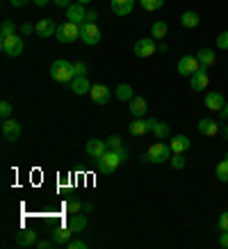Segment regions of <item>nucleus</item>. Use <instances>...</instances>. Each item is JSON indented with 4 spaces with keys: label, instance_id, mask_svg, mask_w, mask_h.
<instances>
[{
    "label": "nucleus",
    "instance_id": "f257e3e1",
    "mask_svg": "<svg viewBox=\"0 0 228 249\" xmlns=\"http://www.w3.org/2000/svg\"><path fill=\"white\" fill-rule=\"evenodd\" d=\"M50 78L57 80V83H71L76 78V69H73V62L64 60V57H57V60L50 64Z\"/></svg>",
    "mask_w": 228,
    "mask_h": 249
},
{
    "label": "nucleus",
    "instance_id": "f03ea898",
    "mask_svg": "<svg viewBox=\"0 0 228 249\" xmlns=\"http://www.w3.org/2000/svg\"><path fill=\"white\" fill-rule=\"evenodd\" d=\"M171 156H174L171 146H169V144H162V140H160L158 144H151V146H148V151L142 156V160H144V162H153V165H162V162H167Z\"/></svg>",
    "mask_w": 228,
    "mask_h": 249
},
{
    "label": "nucleus",
    "instance_id": "7ed1b4c3",
    "mask_svg": "<svg viewBox=\"0 0 228 249\" xmlns=\"http://www.w3.org/2000/svg\"><path fill=\"white\" fill-rule=\"evenodd\" d=\"M96 165H98V172L100 174L110 176V174H114L116 169H119V165H123V160L119 158V153L114 151V149H107L105 156L96 160Z\"/></svg>",
    "mask_w": 228,
    "mask_h": 249
},
{
    "label": "nucleus",
    "instance_id": "20e7f679",
    "mask_svg": "<svg viewBox=\"0 0 228 249\" xmlns=\"http://www.w3.org/2000/svg\"><path fill=\"white\" fill-rule=\"evenodd\" d=\"M55 37L62 44H73L76 39H80V25L71 21L62 23V25H57V30H55Z\"/></svg>",
    "mask_w": 228,
    "mask_h": 249
},
{
    "label": "nucleus",
    "instance_id": "39448f33",
    "mask_svg": "<svg viewBox=\"0 0 228 249\" xmlns=\"http://www.w3.org/2000/svg\"><path fill=\"white\" fill-rule=\"evenodd\" d=\"M80 39H82L87 46H96L100 41V28L96 23H87L84 21L80 25Z\"/></svg>",
    "mask_w": 228,
    "mask_h": 249
},
{
    "label": "nucleus",
    "instance_id": "423d86ee",
    "mask_svg": "<svg viewBox=\"0 0 228 249\" xmlns=\"http://www.w3.org/2000/svg\"><path fill=\"white\" fill-rule=\"evenodd\" d=\"M0 48H2V53L9 55V57H18L23 53V39L12 35L7 39H0Z\"/></svg>",
    "mask_w": 228,
    "mask_h": 249
},
{
    "label": "nucleus",
    "instance_id": "0eeeda50",
    "mask_svg": "<svg viewBox=\"0 0 228 249\" xmlns=\"http://www.w3.org/2000/svg\"><path fill=\"white\" fill-rule=\"evenodd\" d=\"M132 51H135L137 57H151V55L158 53V41H155L153 37H144V39L137 41Z\"/></svg>",
    "mask_w": 228,
    "mask_h": 249
},
{
    "label": "nucleus",
    "instance_id": "6e6552de",
    "mask_svg": "<svg viewBox=\"0 0 228 249\" xmlns=\"http://www.w3.org/2000/svg\"><path fill=\"white\" fill-rule=\"evenodd\" d=\"M198 67H201V62H198L194 55H182L180 60H178V73H180V76H192V73H196Z\"/></svg>",
    "mask_w": 228,
    "mask_h": 249
},
{
    "label": "nucleus",
    "instance_id": "1a4fd4ad",
    "mask_svg": "<svg viewBox=\"0 0 228 249\" xmlns=\"http://www.w3.org/2000/svg\"><path fill=\"white\" fill-rule=\"evenodd\" d=\"M91 101L96 106H107L110 98H112V91L107 89V85H91V91H89Z\"/></svg>",
    "mask_w": 228,
    "mask_h": 249
},
{
    "label": "nucleus",
    "instance_id": "9d476101",
    "mask_svg": "<svg viewBox=\"0 0 228 249\" xmlns=\"http://www.w3.org/2000/svg\"><path fill=\"white\" fill-rule=\"evenodd\" d=\"M210 85V76H208V67H198L196 73H192L190 76V87L194 91H201L205 89Z\"/></svg>",
    "mask_w": 228,
    "mask_h": 249
},
{
    "label": "nucleus",
    "instance_id": "9b49d317",
    "mask_svg": "<svg viewBox=\"0 0 228 249\" xmlns=\"http://www.w3.org/2000/svg\"><path fill=\"white\" fill-rule=\"evenodd\" d=\"M0 130H2V137H5L7 142H16V140L21 137V124L16 119H5Z\"/></svg>",
    "mask_w": 228,
    "mask_h": 249
},
{
    "label": "nucleus",
    "instance_id": "f8f14e48",
    "mask_svg": "<svg viewBox=\"0 0 228 249\" xmlns=\"http://www.w3.org/2000/svg\"><path fill=\"white\" fill-rule=\"evenodd\" d=\"M66 18L71 23H78V25H82L84 21H87V12H84V5H80V2H71L66 7Z\"/></svg>",
    "mask_w": 228,
    "mask_h": 249
},
{
    "label": "nucleus",
    "instance_id": "ddd939ff",
    "mask_svg": "<svg viewBox=\"0 0 228 249\" xmlns=\"http://www.w3.org/2000/svg\"><path fill=\"white\" fill-rule=\"evenodd\" d=\"M68 85H71V91L78 94V96H84V94H89L91 91V83H89V78L87 76H76Z\"/></svg>",
    "mask_w": 228,
    "mask_h": 249
},
{
    "label": "nucleus",
    "instance_id": "4468645a",
    "mask_svg": "<svg viewBox=\"0 0 228 249\" xmlns=\"http://www.w3.org/2000/svg\"><path fill=\"white\" fill-rule=\"evenodd\" d=\"M196 128H198V133H201V135L214 137V135H217V133L221 130V126H219V124H217L214 119H198Z\"/></svg>",
    "mask_w": 228,
    "mask_h": 249
},
{
    "label": "nucleus",
    "instance_id": "2eb2a0df",
    "mask_svg": "<svg viewBox=\"0 0 228 249\" xmlns=\"http://www.w3.org/2000/svg\"><path fill=\"white\" fill-rule=\"evenodd\" d=\"M224 106H226V101L221 96V91H208V94H205V107H208V110L219 112Z\"/></svg>",
    "mask_w": 228,
    "mask_h": 249
},
{
    "label": "nucleus",
    "instance_id": "dca6fc26",
    "mask_svg": "<svg viewBox=\"0 0 228 249\" xmlns=\"http://www.w3.org/2000/svg\"><path fill=\"white\" fill-rule=\"evenodd\" d=\"M55 30H57V25H55L53 18H41V21H37V35L41 39L53 37Z\"/></svg>",
    "mask_w": 228,
    "mask_h": 249
},
{
    "label": "nucleus",
    "instance_id": "f3484780",
    "mask_svg": "<svg viewBox=\"0 0 228 249\" xmlns=\"http://www.w3.org/2000/svg\"><path fill=\"white\" fill-rule=\"evenodd\" d=\"M105 151H107V144L103 142V140H89V142H87V153H89L94 160L103 158Z\"/></svg>",
    "mask_w": 228,
    "mask_h": 249
},
{
    "label": "nucleus",
    "instance_id": "a211bd4d",
    "mask_svg": "<svg viewBox=\"0 0 228 249\" xmlns=\"http://www.w3.org/2000/svg\"><path fill=\"white\" fill-rule=\"evenodd\" d=\"M110 5L116 16H128L135 7V0H110Z\"/></svg>",
    "mask_w": 228,
    "mask_h": 249
},
{
    "label": "nucleus",
    "instance_id": "6ab92c4d",
    "mask_svg": "<svg viewBox=\"0 0 228 249\" xmlns=\"http://www.w3.org/2000/svg\"><path fill=\"white\" fill-rule=\"evenodd\" d=\"M68 227H71L73 233H82L84 229H87V215L84 213H73L68 217Z\"/></svg>",
    "mask_w": 228,
    "mask_h": 249
},
{
    "label": "nucleus",
    "instance_id": "aec40b11",
    "mask_svg": "<svg viewBox=\"0 0 228 249\" xmlns=\"http://www.w3.org/2000/svg\"><path fill=\"white\" fill-rule=\"evenodd\" d=\"M169 146H171V151H174V153H185L192 146V142H190V137H187V135H174Z\"/></svg>",
    "mask_w": 228,
    "mask_h": 249
},
{
    "label": "nucleus",
    "instance_id": "412c9836",
    "mask_svg": "<svg viewBox=\"0 0 228 249\" xmlns=\"http://www.w3.org/2000/svg\"><path fill=\"white\" fill-rule=\"evenodd\" d=\"M146 101L142 96H135L132 101H130V114L135 117V119H144V114H146Z\"/></svg>",
    "mask_w": 228,
    "mask_h": 249
},
{
    "label": "nucleus",
    "instance_id": "4be33fe9",
    "mask_svg": "<svg viewBox=\"0 0 228 249\" xmlns=\"http://www.w3.org/2000/svg\"><path fill=\"white\" fill-rule=\"evenodd\" d=\"M148 130H151L148 119H135L132 124H130V135L132 137H142V135H146Z\"/></svg>",
    "mask_w": 228,
    "mask_h": 249
},
{
    "label": "nucleus",
    "instance_id": "5701e85b",
    "mask_svg": "<svg viewBox=\"0 0 228 249\" xmlns=\"http://www.w3.org/2000/svg\"><path fill=\"white\" fill-rule=\"evenodd\" d=\"M196 60L201 62V67H208V69H210L214 62H217V55H214L212 48H201V51L196 53Z\"/></svg>",
    "mask_w": 228,
    "mask_h": 249
},
{
    "label": "nucleus",
    "instance_id": "b1692460",
    "mask_svg": "<svg viewBox=\"0 0 228 249\" xmlns=\"http://www.w3.org/2000/svg\"><path fill=\"white\" fill-rule=\"evenodd\" d=\"M167 32H169V25L164 21H155L151 25V37L155 39V41H162V39L167 37Z\"/></svg>",
    "mask_w": 228,
    "mask_h": 249
},
{
    "label": "nucleus",
    "instance_id": "393cba45",
    "mask_svg": "<svg viewBox=\"0 0 228 249\" xmlns=\"http://www.w3.org/2000/svg\"><path fill=\"white\" fill-rule=\"evenodd\" d=\"M16 242H18V247H32V245H37V233H34L32 229L21 231V235L16 238Z\"/></svg>",
    "mask_w": 228,
    "mask_h": 249
},
{
    "label": "nucleus",
    "instance_id": "a878e982",
    "mask_svg": "<svg viewBox=\"0 0 228 249\" xmlns=\"http://www.w3.org/2000/svg\"><path fill=\"white\" fill-rule=\"evenodd\" d=\"M73 235V231H71V227H62V229H55V233H53V238H55V245H68V238Z\"/></svg>",
    "mask_w": 228,
    "mask_h": 249
},
{
    "label": "nucleus",
    "instance_id": "bb28decb",
    "mask_svg": "<svg viewBox=\"0 0 228 249\" xmlns=\"http://www.w3.org/2000/svg\"><path fill=\"white\" fill-rule=\"evenodd\" d=\"M198 23H201V18H198L196 12H185V14L180 16V25H182V28H187V30L196 28Z\"/></svg>",
    "mask_w": 228,
    "mask_h": 249
},
{
    "label": "nucleus",
    "instance_id": "cd10ccee",
    "mask_svg": "<svg viewBox=\"0 0 228 249\" xmlns=\"http://www.w3.org/2000/svg\"><path fill=\"white\" fill-rule=\"evenodd\" d=\"M114 96L119 98V101H132L135 98V89L130 87V85H119L116 89H114Z\"/></svg>",
    "mask_w": 228,
    "mask_h": 249
},
{
    "label": "nucleus",
    "instance_id": "c85d7f7f",
    "mask_svg": "<svg viewBox=\"0 0 228 249\" xmlns=\"http://www.w3.org/2000/svg\"><path fill=\"white\" fill-rule=\"evenodd\" d=\"M214 176H217L221 183H228V160L226 158H224L219 165L214 167Z\"/></svg>",
    "mask_w": 228,
    "mask_h": 249
},
{
    "label": "nucleus",
    "instance_id": "c756f323",
    "mask_svg": "<svg viewBox=\"0 0 228 249\" xmlns=\"http://www.w3.org/2000/svg\"><path fill=\"white\" fill-rule=\"evenodd\" d=\"M153 135L158 137V140H164V137L171 135V128H169L167 124H162V121H158V124L153 126Z\"/></svg>",
    "mask_w": 228,
    "mask_h": 249
},
{
    "label": "nucleus",
    "instance_id": "7c9ffc66",
    "mask_svg": "<svg viewBox=\"0 0 228 249\" xmlns=\"http://www.w3.org/2000/svg\"><path fill=\"white\" fill-rule=\"evenodd\" d=\"M169 162H171V167H174V169H185V167H187L185 153H174V156L169 158Z\"/></svg>",
    "mask_w": 228,
    "mask_h": 249
},
{
    "label": "nucleus",
    "instance_id": "2f4dec72",
    "mask_svg": "<svg viewBox=\"0 0 228 249\" xmlns=\"http://www.w3.org/2000/svg\"><path fill=\"white\" fill-rule=\"evenodd\" d=\"M12 35H16V32H14V23H12V21H2V25H0V39H7V37H12Z\"/></svg>",
    "mask_w": 228,
    "mask_h": 249
},
{
    "label": "nucleus",
    "instance_id": "473e14b6",
    "mask_svg": "<svg viewBox=\"0 0 228 249\" xmlns=\"http://www.w3.org/2000/svg\"><path fill=\"white\" fill-rule=\"evenodd\" d=\"M164 5V0H142V7L146 9V12H155V9H160Z\"/></svg>",
    "mask_w": 228,
    "mask_h": 249
},
{
    "label": "nucleus",
    "instance_id": "72a5a7b5",
    "mask_svg": "<svg viewBox=\"0 0 228 249\" xmlns=\"http://www.w3.org/2000/svg\"><path fill=\"white\" fill-rule=\"evenodd\" d=\"M12 112H14V110H12V103H9V101H2V103H0V117H2V121L12 119Z\"/></svg>",
    "mask_w": 228,
    "mask_h": 249
},
{
    "label": "nucleus",
    "instance_id": "f704fd0d",
    "mask_svg": "<svg viewBox=\"0 0 228 249\" xmlns=\"http://www.w3.org/2000/svg\"><path fill=\"white\" fill-rule=\"evenodd\" d=\"M80 211H82V201H78V199H71V201H66V213H68V215L80 213Z\"/></svg>",
    "mask_w": 228,
    "mask_h": 249
},
{
    "label": "nucleus",
    "instance_id": "c9c22d12",
    "mask_svg": "<svg viewBox=\"0 0 228 249\" xmlns=\"http://www.w3.org/2000/svg\"><path fill=\"white\" fill-rule=\"evenodd\" d=\"M217 48H219V51H228V30L217 35Z\"/></svg>",
    "mask_w": 228,
    "mask_h": 249
},
{
    "label": "nucleus",
    "instance_id": "e433bc0d",
    "mask_svg": "<svg viewBox=\"0 0 228 249\" xmlns=\"http://www.w3.org/2000/svg\"><path fill=\"white\" fill-rule=\"evenodd\" d=\"M105 144H107V149H119V146H123V144H121V137H119V135H110L105 140Z\"/></svg>",
    "mask_w": 228,
    "mask_h": 249
},
{
    "label": "nucleus",
    "instance_id": "4c0bfd02",
    "mask_svg": "<svg viewBox=\"0 0 228 249\" xmlns=\"http://www.w3.org/2000/svg\"><path fill=\"white\" fill-rule=\"evenodd\" d=\"M217 227H219L221 231H228V211H224L219 215V219H217Z\"/></svg>",
    "mask_w": 228,
    "mask_h": 249
},
{
    "label": "nucleus",
    "instance_id": "58836bf2",
    "mask_svg": "<svg viewBox=\"0 0 228 249\" xmlns=\"http://www.w3.org/2000/svg\"><path fill=\"white\" fill-rule=\"evenodd\" d=\"M73 69H76V76H87V64L84 62H73Z\"/></svg>",
    "mask_w": 228,
    "mask_h": 249
},
{
    "label": "nucleus",
    "instance_id": "ea45409f",
    "mask_svg": "<svg viewBox=\"0 0 228 249\" xmlns=\"http://www.w3.org/2000/svg\"><path fill=\"white\" fill-rule=\"evenodd\" d=\"M68 249H87L84 240H68Z\"/></svg>",
    "mask_w": 228,
    "mask_h": 249
},
{
    "label": "nucleus",
    "instance_id": "a19ab883",
    "mask_svg": "<svg viewBox=\"0 0 228 249\" xmlns=\"http://www.w3.org/2000/svg\"><path fill=\"white\" fill-rule=\"evenodd\" d=\"M21 32H23V35H30V32H37V25H32V23H23V25H21Z\"/></svg>",
    "mask_w": 228,
    "mask_h": 249
},
{
    "label": "nucleus",
    "instance_id": "79ce46f5",
    "mask_svg": "<svg viewBox=\"0 0 228 249\" xmlns=\"http://www.w3.org/2000/svg\"><path fill=\"white\" fill-rule=\"evenodd\" d=\"M96 21H98V14H96L94 9H89V12H87V23H96Z\"/></svg>",
    "mask_w": 228,
    "mask_h": 249
},
{
    "label": "nucleus",
    "instance_id": "37998d69",
    "mask_svg": "<svg viewBox=\"0 0 228 249\" xmlns=\"http://www.w3.org/2000/svg\"><path fill=\"white\" fill-rule=\"evenodd\" d=\"M53 245H55V240H53V242H50V240H39V242H37L39 249H48V247H53Z\"/></svg>",
    "mask_w": 228,
    "mask_h": 249
},
{
    "label": "nucleus",
    "instance_id": "c03bdc74",
    "mask_svg": "<svg viewBox=\"0 0 228 249\" xmlns=\"http://www.w3.org/2000/svg\"><path fill=\"white\" fill-rule=\"evenodd\" d=\"M114 151L119 153V158H121L123 162H126V160H128V151H126V149H123V146H119V149H114Z\"/></svg>",
    "mask_w": 228,
    "mask_h": 249
},
{
    "label": "nucleus",
    "instance_id": "a18cd8bd",
    "mask_svg": "<svg viewBox=\"0 0 228 249\" xmlns=\"http://www.w3.org/2000/svg\"><path fill=\"white\" fill-rule=\"evenodd\" d=\"M219 245L224 249H228V231H224V233H221V238H219Z\"/></svg>",
    "mask_w": 228,
    "mask_h": 249
},
{
    "label": "nucleus",
    "instance_id": "49530a36",
    "mask_svg": "<svg viewBox=\"0 0 228 249\" xmlns=\"http://www.w3.org/2000/svg\"><path fill=\"white\" fill-rule=\"evenodd\" d=\"M53 2L57 5V7H64V9H66L68 5H71V0H53Z\"/></svg>",
    "mask_w": 228,
    "mask_h": 249
},
{
    "label": "nucleus",
    "instance_id": "de8ad7c7",
    "mask_svg": "<svg viewBox=\"0 0 228 249\" xmlns=\"http://www.w3.org/2000/svg\"><path fill=\"white\" fill-rule=\"evenodd\" d=\"M219 117H221V119H224V121H228V103H226V106H224V107H221V110H219Z\"/></svg>",
    "mask_w": 228,
    "mask_h": 249
},
{
    "label": "nucleus",
    "instance_id": "09e8293b",
    "mask_svg": "<svg viewBox=\"0 0 228 249\" xmlns=\"http://www.w3.org/2000/svg\"><path fill=\"white\" fill-rule=\"evenodd\" d=\"M9 2H12V7H23V5H25L23 0H9Z\"/></svg>",
    "mask_w": 228,
    "mask_h": 249
},
{
    "label": "nucleus",
    "instance_id": "8fccbe9b",
    "mask_svg": "<svg viewBox=\"0 0 228 249\" xmlns=\"http://www.w3.org/2000/svg\"><path fill=\"white\" fill-rule=\"evenodd\" d=\"M167 48H169L167 44H162V41H160V46H158V51H160V53H167Z\"/></svg>",
    "mask_w": 228,
    "mask_h": 249
},
{
    "label": "nucleus",
    "instance_id": "3c124183",
    "mask_svg": "<svg viewBox=\"0 0 228 249\" xmlns=\"http://www.w3.org/2000/svg\"><path fill=\"white\" fill-rule=\"evenodd\" d=\"M82 211L84 213H91V211H94V206H91V204H82Z\"/></svg>",
    "mask_w": 228,
    "mask_h": 249
},
{
    "label": "nucleus",
    "instance_id": "603ef678",
    "mask_svg": "<svg viewBox=\"0 0 228 249\" xmlns=\"http://www.w3.org/2000/svg\"><path fill=\"white\" fill-rule=\"evenodd\" d=\"M34 5H37V7H44V5H48V0H34Z\"/></svg>",
    "mask_w": 228,
    "mask_h": 249
},
{
    "label": "nucleus",
    "instance_id": "864d4df0",
    "mask_svg": "<svg viewBox=\"0 0 228 249\" xmlns=\"http://www.w3.org/2000/svg\"><path fill=\"white\" fill-rule=\"evenodd\" d=\"M221 135H224V140H228V126H224V128H221Z\"/></svg>",
    "mask_w": 228,
    "mask_h": 249
},
{
    "label": "nucleus",
    "instance_id": "5fc2aeb1",
    "mask_svg": "<svg viewBox=\"0 0 228 249\" xmlns=\"http://www.w3.org/2000/svg\"><path fill=\"white\" fill-rule=\"evenodd\" d=\"M76 2H80V5H87V2H91V0H76Z\"/></svg>",
    "mask_w": 228,
    "mask_h": 249
},
{
    "label": "nucleus",
    "instance_id": "6e6d98bb",
    "mask_svg": "<svg viewBox=\"0 0 228 249\" xmlns=\"http://www.w3.org/2000/svg\"><path fill=\"white\" fill-rule=\"evenodd\" d=\"M226 160H228V151H226Z\"/></svg>",
    "mask_w": 228,
    "mask_h": 249
},
{
    "label": "nucleus",
    "instance_id": "4d7b16f0",
    "mask_svg": "<svg viewBox=\"0 0 228 249\" xmlns=\"http://www.w3.org/2000/svg\"><path fill=\"white\" fill-rule=\"evenodd\" d=\"M23 2H28V0H23Z\"/></svg>",
    "mask_w": 228,
    "mask_h": 249
}]
</instances>
